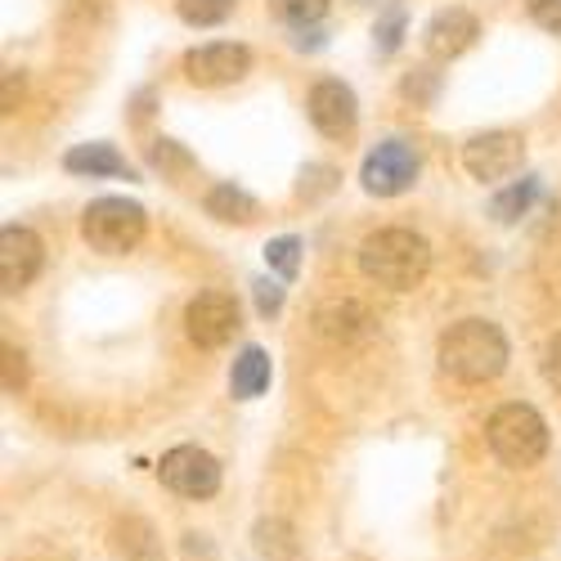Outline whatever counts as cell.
<instances>
[{"label":"cell","instance_id":"1","mask_svg":"<svg viewBox=\"0 0 561 561\" xmlns=\"http://www.w3.org/2000/svg\"><path fill=\"white\" fill-rule=\"evenodd\" d=\"M359 270L378 288L413 293L432 270V248L413 229H378L359 243Z\"/></svg>","mask_w":561,"mask_h":561},{"label":"cell","instance_id":"2","mask_svg":"<svg viewBox=\"0 0 561 561\" xmlns=\"http://www.w3.org/2000/svg\"><path fill=\"white\" fill-rule=\"evenodd\" d=\"M440 368L458 382H494L507 368V337L490 319H458L440 337Z\"/></svg>","mask_w":561,"mask_h":561},{"label":"cell","instance_id":"3","mask_svg":"<svg viewBox=\"0 0 561 561\" xmlns=\"http://www.w3.org/2000/svg\"><path fill=\"white\" fill-rule=\"evenodd\" d=\"M490 449L507 467H535L548 454V423L530 404H499L490 413Z\"/></svg>","mask_w":561,"mask_h":561},{"label":"cell","instance_id":"4","mask_svg":"<svg viewBox=\"0 0 561 561\" xmlns=\"http://www.w3.org/2000/svg\"><path fill=\"white\" fill-rule=\"evenodd\" d=\"M81 239L104 256H122L145 239V207L130 198H95L81 211Z\"/></svg>","mask_w":561,"mask_h":561},{"label":"cell","instance_id":"5","mask_svg":"<svg viewBox=\"0 0 561 561\" xmlns=\"http://www.w3.org/2000/svg\"><path fill=\"white\" fill-rule=\"evenodd\" d=\"M522 158H526V139L517 130H485V135H472L462 145V167L472 180H507L512 171H522Z\"/></svg>","mask_w":561,"mask_h":561},{"label":"cell","instance_id":"6","mask_svg":"<svg viewBox=\"0 0 561 561\" xmlns=\"http://www.w3.org/2000/svg\"><path fill=\"white\" fill-rule=\"evenodd\" d=\"M158 477L167 490L184 499H211L220 490V462L198 445H175L171 454H162Z\"/></svg>","mask_w":561,"mask_h":561},{"label":"cell","instance_id":"7","mask_svg":"<svg viewBox=\"0 0 561 561\" xmlns=\"http://www.w3.org/2000/svg\"><path fill=\"white\" fill-rule=\"evenodd\" d=\"M184 333L203 351H220L233 333H239V306L229 293H198L184 306Z\"/></svg>","mask_w":561,"mask_h":561},{"label":"cell","instance_id":"8","mask_svg":"<svg viewBox=\"0 0 561 561\" xmlns=\"http://www.w3.org/2000/svg\"><path fill=\"white\" fill-rule=\"evenodd\" d=\"M364 190L378 194V198H396L404 190H413L417 180V153L404 145V139H387V145H378L368 158H364Z\"/></svg>","mask_w":561,"mask_h":561},{"label":"cell","instance_id":"9","mask_svg":"<svg viewBox=\"0 0 561 561\" xmlns=\"http://www.w3.org/2000/svg\"><path fill=\"white\" fill-rule=\"evenodd\" d=\"M41 265H45V243L27 225H5L0 229V284H5V293L27 288L32 278L41 274Z\"/></svg>","mask_w":561,"mask_h":561},{"label":"cell","instance_id":"10","mask_svg":"<svg viewBox=\"0 0 561 561\" xmlns=\"http://www.w3.org/2000/svg\"><path fill=\"white\" fill-rule=\"evenodd\" d=\"M252 68L248 45H233V41H216V45H198V50L184 55V77L194 85H229L239 81Z\"/></svg>","mask_w":561,"mask_h":561},{"label":"cell","instance_id":"11","mask_svg":"<svg viewBox=\"0 0 561 561\" xmlns=\"http://www.w3.org/2000/svg\"><path fill=\"white\" fill-rule=\"evenodd\" d=\"M310 122H314V130H323L329 139H342V135H351L355 130V90L351 85H342V81H319L314 90H310Z\"/></svg>","mask_w":561,"mask_h":561},{"label":"cell","instance_id":"12","mask_svg":"<svg viewBox=\"0 0 561 561\" xmlns=\"http://www.w3.org/2000/svg\"><path fill=\"white\" fill-rule=\"evenodd\" d=\"M477 36H481L477 14L449 5V10H440V14L427 23V50H432L436 59H458L462 50H472Z\"/></svg>","mask_w":561,"mask_h":561},{"label":"cell","instance_id":"13","mask_svg":"<svg viewBox=\"0 0 561 561\" xmlns=\"http://www.w3.org/2000/svg\"><path fill=\"white\" fill-rule=\"evenodd\" d=\"M373 329V314L359 306V301H329V306H319L314 310V333L323 337V342H359L364 333Z\"/></svg>","mask_w":561,"mask_h":561},{"label":"cell","instance_id":"14","mask_svg":"<svg viewBox=\"0 0 561 561\" xmlns=\"http://www.w3.org/2000/svg\"><path fill=\"white\" fill-rule=\"evenodd\" d=\"M113 552L117 561H162V543L145 517H122L113 526Z\"/></svg>","mask_w":561,"mask_h":561},{"label":"cell","instance_id":"15","mask_svg":"<svg viewBox=\"0 0 561 561\" xmlns=\"http://www.w3.org/2000/svg\"><path fill=\"white\" fill-rule=\"evenodd\" d=\"M265 387H270V355L261 346H248L229 368V391L233 400H256Z\"/></svg>","mask_w":561,"mask_h":561},{"label":"cell","instance_id":"16","mask_svg":"<svg viewBox=\"0 0 561 561\" xmlns=\"http://www.w3.org/2000/svg\"><path fill=\"white\" fill-rule=\"evenodd\" d=\"M64 167L72 171V175H126L130 180V167H126V158L113 149V145H77L68 158H64Z\"/></svg>","mask_w":561,"mask_h":561},{"label":"cell","instance_id":"17","mask_svg":"<svg viewBox=\"0 0 561 561\" xmlns=\"http://www.w3.org/2000/svg\"><path fill=\"white\" fill-rule=\"evenodd\" d=\"M256 211H261L256 198L233 190V184H216V190L207 194V216H216L225 225H248V220H256Z\"/></svg>","mask_w":561,"mask_h":561},{"label":"cell","instance_id":"18","mask_svg":"<svg viewBox=\"0 0 561 561\" xmlns=\"http://www.w3.org/2000/svg\"><path fill=\"white\" fill-rule=\"evenodd\" d=\"M256 552L270 557V561H293V552H297L293 530L284 522H261L256 526Z\"/></svg>","mask_w":561,"mask_h":561},{"label":"cell","instance_id":"19","mask_svg":"<svg viewBox=\"0 0 561 561\" xmlns=\"http://www.w3.org/2000/svg\"><path fill=\"white\" fill-rule=\"evenodd\" d=\"M535 194H539V184H535V180H522V184H512V190H503V194L490 203V211H494L499 220H517V216L530 211Z\"/></svg>","mask_w":561,"mask_h":561},{"label":"cell","instance_id":"20","mask_svg":"<svg viewBox=\"0 0 561 561\" xmlns=\"http://www.w3.org/2000/svg\"><path fill=\"white\" fill-rule=\"evenodd\" d=\"M233 14V0H180V19L194 27H216Z\"/></svg>","mask_w":561,"mask_h":561},{"label":"cell","instance_id":"21","mask_svg":"<svg viewBox=\"0 0 561 561\" xmlns=\"http://www.w3.org/2000/svg\"><path fill=\"white\" fill-rule=\"evenodd\" d=\"M329 5L333 0H274V14L297 23V27H310V23H319L323 14H329Z\"/></svg>","mask_w":561,"mask_h":561},{"label":"cell","instance_id":"22","mask_svg":"<svg viewBox=\"0 0 561 561\" xmlns=\"http://www.w3.org/2000/svg\"><path fill=\"white\" fill-rule=\"evenodd\" d=\"M265 261H270V270H278L284 278H293V274H297V265H301V239L284 233V239L265 243Z\"/></svg>","mask_w":561,"mask_h":561},{"label":"cell","instance_id":"23","mask_svg":"<svg viewBox=\"0 0 561 561\" xmlns=\"http://www.w3.org/2000/svg\"><path fill=\"white\" fill-rule=\"evenodd\" d=\"M149 162H153L158 171H184V167H190V158H184V153L171 145V139H158V145L149 149Z\"/></svg>","mask_w":561,"mask_h":561},{"label":"cell","instance_id":"24","mask_svg":"<svg viewBox=\"0 0 561 561\" xmlns=\"http://www.w3.org/2000/svg\"><path fill=\"white\" fill-rule=\"evenodd\" d=\"M526 10H530V19L539 27H548V32L561 36V0H526Z\"/></svg>","mask_w":561,"mask_h":561},{"label":"cell","instance_id":"25","mask_svg":"<svg viewBox=\"0 0 561 561\" xmlns=\"http://www.w3.org/2000/svg\"><path fill=\"white\" fill-rule=\"evenodd\" d=\"M543 382H548L552 391H561V333L543 346Z\"/></svg>","mask_w":561,"mask_h":561},{"label":"cell","instance_id":"26","mask_svg":"<svg viewBox=\"0 0 561 561\" xmlns=\"http://www.w3.org/2000/svg\"><path fill=\"white\" fill-rule=\"evenodd\" d=\"M23 382H27V364H23V355L14 346H5V387L19 391Z\"/></svg>","mask_w":561,"mask_h":561},{"label":"cell","instance_id":"27","mask_svg":"<svg viewBox=\"0 0 561 561\" xmlns=\"http://www.w3.org/2000/svg\"><path fill=\"white\" fill-rule=\"evenodd\" d=\"M400 27H404V14H400V10H391V14L378 23V36H382V50H387V55L400 45Z\"/></svg>","mask_w":561,"mask_h":561},{"label":"cell","instance_id":"28","mask_svg":"<svg viewBox=\"0 0 561 561\" xmlns=\"http://www.w3.org/2000/svg\"><path fill=\"white\" fill-rule=\"evenodd\" d=\"M256 306H261V314H274L278 306H284V288L270 284V278H261L256 284Z\"/></svg>","mask_w":561,"mask_h":561},{"label":"cell","instance_id":"29","mask_svg":"<svg viewBox=\"0 0 561 561\" xmlns=\"http://www.w3.org/2000/svg\"><path fill=\"white\" fill-rule=\"evenodd\" d=\"M184 557L190 561H216V548L203 535H184Z\"/></svg>","mask_w":561,"mask_h":561}]
</instances>
